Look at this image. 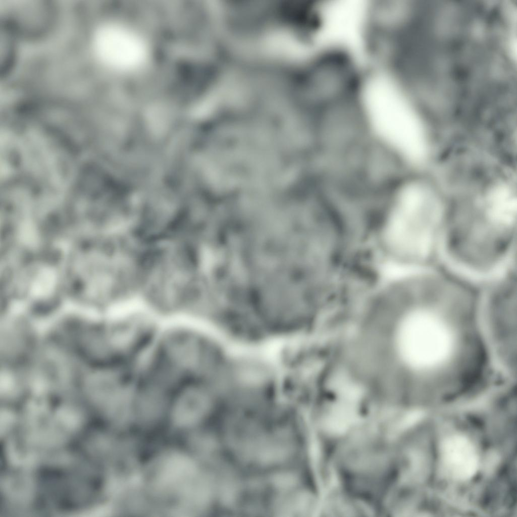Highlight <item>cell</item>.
Returning <instances> with one entry per match:
<instances>
[{
    "mask_svg": "<svg viewBox=\"0 0 517 517\" xmlns=\"http://www.w3.org/2000/svg\"><path fill=\"white\" fill-rule=\"evenodd\" d=\"M352 58L343 49L329 48L314 60L307 75L306 94L320 109L358 93L359 75Z\"/></svg>",
    "mask_w": 517,
    "mask_h": 517,
    "instance_id": "obj_2",
    "label": "cell"
},
{
    "mask_svg": "<svg viewBox=\"0 0 517 517\" xmlns=\"http://www.w3.org/2000/svg\"><path fill=\"white\" fill-rule=\"evenodd\" d=\"M165 406L162 395L157 392H147L137 400L133 415L141 424H153L160 419Z\"/></svg>",
    "mask_w": 517,
    "mask_h": 517,
    "instance_id": "obj_10",
    "label": "cell"
},
{
    "mask_svg": "<svg viewBox=\"0 0 517 517\" xmlns=\"http://www.w3.org/2000/svg\"><path fill=\"white\" fill-rule=\"evenodd\" d=\"M408 13L404 0H373L366 15L367 28L376 39L392 43L403 32Z\"/></svg>",
    "mask_w": 517,
    "mask_h": 517,
    "instance_id": "obj_4",
    "label": "cell"
},
{
    "mask_svg": "<svg viewBox=\"0 0 517 517\" xmlns=\"http://www.w3.org/2000/svg\"><path fill=\"white\" fill-rule=\"evenodd\" d=\"M95 46L99 56L107 64L120 69H130L144 59L146 50L143 41L129 30L110 25L97 34Z\"/></svg>",
    "mask_w": 517,
    "mask_h": 517,
    "instance_id": "obj_3",
    "label": "cell"
},
{
    "mask_svg": "<svg viewBox=\"0 0 517 517\" xmlns=\"http://www.w3.org/2000/svg\"><path fill=\"white\" fill-rule=\"evenodd\" d=\"M444 464L454 478L466 480L471 478L478 467L475 448L466 437L455 435L444 441L442 448Z\"/></svg>",
    "mask_w": 517,
    "mask_h": 517,
    "instance_id": "obj_7",
    "label": "cell"
},
{
    "mask_svg": "<svg viewBox=\"0 0 517 517\" xmlns=\"http://www.w3.org/2000/svg\"><path fill=\"white\" fill-rule=\"evenodd\" d=\"M166 347L170 356L180 365L193 370H202L206 357L200 341L194 333L176 332L166 339Z\"/></svg>",
    "mask_w": 517,
    "mask_h": 517,
    "instance_id": "obj_8",
    "label": "cell"
},
{
    "mask_svg": "<svg viewBox=\"0 0 517 517\" xmlns=\"http://www.w3.org/2000/svg\"><path fill=\"white\" fill-rule=\"evenodd\" d=\"M398 333L400 352L415 368L439 366L452 353L453 340L450 331L432 315L418 313L409 317L402 323Z\"/></svg>",
    "mask_w": 517,
    "mask_h": 517,
    "instance_id": "obj_1",
    "label": "cell"
},
{
    "mask_svg": "<svg viewBox=\"0 0 517 517\" xmlns=\"http://www.w3.org/2000/svg\"><path fill=\"white\" fill-rule=\"evenodd\" d=\"M153 464L150 484L157 492L176 493L199 471L193 458L178 451L164 454Z\"/></svg>",
    "mask_w": 517,
    "mask_h": 517,
    "instance_id": "obj_5",
    "label": "cell"
},
{
    "mask_svg": "<svg viewBox=\"0 0 517 517\" xmlns=\"http://www.w3.org/2000/svg\"><path fill=\"white\" fill-rule=\"evenodd\" d=\"M209 405L208 397L202 391L188 389L180 395L173 408L172 422L179 428L193 427L204 416Z\"/></svg>",
    "mask_w": 517,
    "mask_h": 517,
    "instance_id": "obj_9",
    "label": "cell"
},
{
    "mask_svg": "<svg viewBox=\"0 0 517 517\" xmlns=\"http://www.w3.org/2000/svg\"><path fill=\"white\" fill-rule=\"evenodd\" d=\"M43 478L42 488L44 496L53 504L75 505L89 493V486L84 478L64 471L51 472Z\"/></svg>",
    "mask_w": 517,
    "mask_h": 517,
    "instance_id": "obj_6",
    "label": "cell"
}]
</instances>
